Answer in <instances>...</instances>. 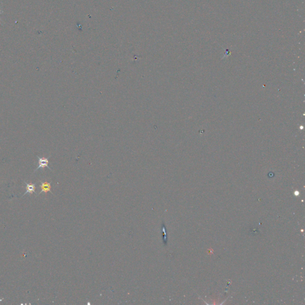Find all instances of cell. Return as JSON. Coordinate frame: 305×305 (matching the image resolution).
<instances>
[{
    "label": "cell",
    "instance_id": "obj_2",
    "mask_svg": "<svg viewBox=\"0 0 305 305\" xmlns=\"http://www.w3.org/2000/svg\"><path fill=\"white\" fill-rule=\"evenodd\" d=\"M41 188V191L40 192V193L38 194L39 195L41 193H42L43 192L45 193H46L48 192H50L53 194V193L51 191V183H43L42 181H41V185L39 186Z\"/></svg>",
    "mask_w": 305,
    "mask_h": 305
},
{
    "label": "cell",
    "instance_id": "obj_3",
    "mask_svg": "<svg viewBox=\"0 0 305 305\" xmlns=\"http://www.w3.org/2000/svg\"><path fill=\"white\" fill-rule=\"evenodd\" d=\"M25 183H26V191L25 193H24L23 194L22 197L25 196L28 193H29V194L35 193L36 194V192H35L36 183H26L25 181Z\"/></svg>",
    "mask_w": 305,
    "mask_h": 305
},
{
    "label": "cell",
    "instance_id": "obj_4",
    "mask_svg": "<svg viewBox=\"0 0 305 305\" xmlns=\"http://www.w3.org/2000/svg\"><path fill=\"white\" fill-rule=\"evenodd\" d=\"M3 13V11H2V10H0V15H1V13ZM0 20H1V17H0Z\"/></svg>",
    "mask_w": 305,
    "mask_h": 305
},
{
    "label": "cell",
    "instance_id": "obj_1",
    "mask_svg": "<svg viewBox=\"0 0 305 305\" xmlns=\"http://www.w3.org/2000/svg\"><path fill=\"white\" fill-rule=\"evenodd\" d=\"M50 157H51V156H50L48 158H46V157H40L39 156H37V157L38 159V166L34 170V172H35L36 170H38V169H39L41 168L44 169L46 167L48 168L50 170H51V168L48 166V163H49L48 159Z\"/></svg>",
    "mask_w": 305,
    "mask_h": 305
}]
</instances>
